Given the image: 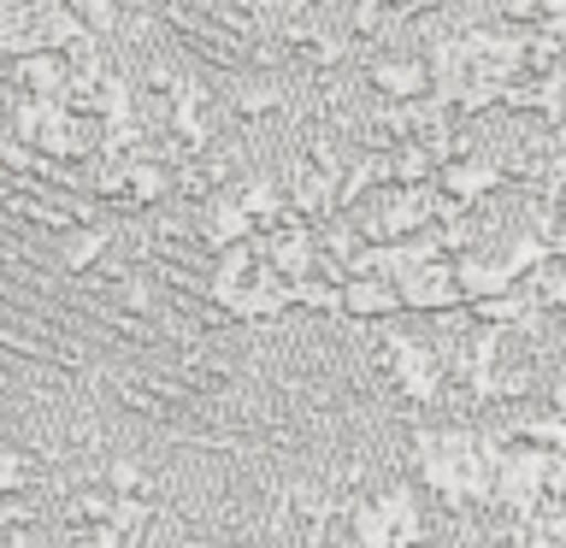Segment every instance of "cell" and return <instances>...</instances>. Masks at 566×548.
Wrapping results in <instances>:
<instances>
[{
  "mask_svg": "<svg viewBox=\"0 0 566 548\" xmlns=\"http://www.w3.org/2000/svg\"><path fill=\"white\" fill-rule=\"evenodd\" d=\"M360 83H366L378 101H389V106H413V101L431 95V71H424V53H396V48L366 53V60H360Z\"/></svg>",
  "mask_w": 566,
  "mask_h": 548,
  "instance_id": "1",
  "label": "cell"
},
{
  "mask_svg": "<svg viewBox=\"0 0 566 548\" xmlns=\"http://www.w3.org/2000/svg\"><path fill=\"white\" fill-rule=\"evenodd\" d=\"M495 189H507L495 154H460V159H449V166L437 171V194L454 201V207H484Z\"/></svg>",
  "mask_w": 566,
  "mask_h": 548,
  "instance_id": "2",
  "label": "cell"
},
{
  "mask_svg": "<svg viewBox=\"0 0 566 548\" xmlns=\"http://www.w3.org/2000/svg\"><path fill=\"white\" fill-rule=\"evenodd\" d=\"M396 289H401V313H460L467 307V295H460V283H454V260L413 265Z\"/></svg>",
  "mask_w": 566,
  "mask_h": 548,
  "instance_id": "3",
  "label": "cell"
},
{
  "mask_svg": "<svg viewBox=\"0 0 566 548\" xmlns=\"http://www.w3.org/2000/svg\"><path fill=\"white\" fill-rule=\"evenodd\" d=\"M371 507L384 513V525H389V537H396V548L401 542H431L424 537V495H419V484H407V477H396V484H378L371 489Z\"/></svg>",
  "mask_w": 566,
  "mask_h": 548,
  "instance_id": "4",
  "label": "cell"
},
{
  "mask_svg": "<svg viewBox=\"0 0 566 548\" xmlns=\"http://www.w3.org/2000/svg\"><path fill=\"white\" fill-rule=\"evenodd\" d=\"M290 307H295V289L272 272V265H260L254 283H248L237 295V307H230V325H283Z\"/></svg>",
  "mask_w": 566,
  "mask_h": 548,
  "instance_id": "5",
  "label": "cell"
},
{
  "mask_svg": "<svg viewBox=\"0 0 566 548\" xmlns=\"http://www.w3.org/2000/svg\"><path fill=\"white\" fill-rule=\"evenodd\" d=\"M343 318L348 325H366V330L396 325L401 318V289L389 277H354V283H343Z\"/></svg>",
  "mask_w": 566,
  "mask_h": 548,
  "instance_id": "6",
  "label": "cell"
},
{
  "mask_svg": "<svg viewBox=\"0 0 566 548\" xmlns=\"http://www.w3.org/2000/svg\"><path fill=\"white\" fill-rule=\"evenodd\" d=\"M290 106V83H283V71H242L237 83H230V113L242 124H260Z\"/></svg>",
  "mask_w": 566,
  "mask_h": 548,
  "instance_id": "7",
  "label": "cell"
},
{
  "mask_svg": "<svg viewBox=\"0 0 566 548\" xmlns=\"http://www.w3.org/2000/svg\"><path fill=\"white\" fill-rule=\"evenodd\" d=\"M283 201H290L295 219L318 224V219H331V212H336V183L325 171H313L307 159H290V171H283Z\"/></svg>",
  "mask_w": 566,
  "mask_h": 548,
  "instance_id": "8",
  "label": "cell"
},
{
  "mask_svg": "<svg viewBox=\"0 0 566 548\" xmlns=\"http://www.w3.org/2000/svg\"><path fill=\"white\" fill-rule=\"evenodd\" d=\"M7 83L30 101H65L71 88V60L65 53H24L18 65H7Z\"/></svg>",
  "mask_w": 566,
  "mask_h": 548,
  "instance_id": "9",
  "label": "cell"
},
{
  "mask_svg": "<svg viewBox=\"0 0 566 548\" xmlns=\"http://www.w3.org/2000/svg\"><path fill=\"white\" fill-rule=\"evenodd\" d=\"M106 254H118V230H113V219L60 236V272H65V277H77V283L95 277V265H101Z\"/></svg>",
  "mask_w": 566,
  "mask_h": 548,
  "instance_id": "10",
  "label": "cell"
},
{
  "mask_svg": "<svg viewBox=\"0 0 566 548\" xmlns=\"http://www.w3.org/2000/svg\"><path fill=\"white\" fill-rule=\"evenodd\" d=\"M454 283H460V295H467V307H472V301H490V295L520 289V283L507 277V265H502V247H478V254H460V260H454Z\"/></svg>",
  "mask_w": 566,
  "mask_h": 548,
  "instance_id": "11",
  "label": "cell"
},
{
  "mask_svg": "<svg viewBox=\"0 0 566 548\" xmlns=\"http://www.w3.org/2000/svg\"><path fill=\"white\" fill-rule=\"evenodd\" d=\"M230 194L242 201V212L254 219V236H272V230L290 219V201H283V183L277 177H237Z\"/></svg>",
  "mask_w": 566,
  "mask_h": 548,
  "instance_id": "12",
  "label": "cell"
},
{
  "mask_svg": "<svg viewBox=\"0 0 566 548\" xmlns=\"http://www.w3.org/2000/svg\"><path fill=\"white\" fill-rule=\"evenodd\" d=\"M42 454L24 449V442H0V495H24V502H35V484H42Z\"/></svg>",
  "mask_w": 566,
  "mask_h": 548,
  "instance_id": "13",
  "label": "cell"
},
{
  "mask_svg": "<svg viewBox=\"0 0 566 548\" xmlns=\"http://www.w3.org/2000/svg\"><path fill=\"white\" fill-rule=\"evenodd\" d=\"M106 301H113V307H124V313H136V318H159L171 295L159 289V277L148 272V265H130V277H124Z\"/></svg>",
  "mask_w": 566,
  "mask_h": 548,
  "instance_id": "14",
  "label": "cell"
},
{
  "mask_svg": "<svg viewBox=\"0 0 566 548\" xmlns=\"http://www.w3.org/2000/svg\"><path fill=\"white\" fill-rule=\"evenodd\" d=\"M525 295L537 313H566V247H555V254L543 260V272L525 283Z\"/></svg>",
  "mask_w": 566,
  "mask_h": 548,
  "instance_id": "15",
  "label": "cell"
},
{
  "mask_svg": "<svg viewBox=\"0 0 566 548\" xmlns=\"http://www.w3.org/2000/svg\"><path fill=\"white\" fill-rule=\"evenodd\" d=\"M101 484L113 489V495H148V502H159V484L148 477V466H142L136 454H113V460H106Z\"/></svg>",
  "mask_w": 566,
  "mask_h": 548,
  "instance_id": "16",
  "label": "cell"
},
{
  "mask_svg": "<svg viewBox=\"0 0 566 548\" xmlns=\"http://www.w3.org/2000/svg\"><path fill=\"white\" fill-rule=\"evenodd\" d=\"M295 307L313 313V318H343V283L325 277V272L301 277V283H295Z\"/></svg>",
  "mask_w": 566,
  "mask_h": 548,
  "instance_id": "17",
  "label": "cell"
},
{
  "mask_svg": "<svg viewBox=\"0 0 566 548\" xmlns=\"http://www.w3.org/2000/svg\"><path fill=\"white\" fill-rule=\"evenodd\" d=\"M71 12H77V24L95 35V42H113L118 35V0H65Z\"/></svg>",
  "mask_w": 566,
  "mask_h": 548,
  "instance_id": "18",
  "label": "cell"
},
{
  "mask_svg": "<svg viewBox=\"0 0 566 548\" xmlns=\"http://www.w3.org/2000/svg\"><path fill=\"white\" fill-rule=\"evenodd\" d=\"M71 537V548H130L124 542V530H113V525H95V530H65Z\"/></svg>",
  "mask_w": 566,
  "mask_h": 548,
  "instance_id": "19",
  "label": "cell"
},
{
  "mask_svg": "<svg viewBox=\"0 0 566 548\" xmlns=\"http://www.w3.org/2000/svg\"><path fill=\"white\" fill-rule=\"evenodd\" d=\"M171 548H207V542H201V537H189V530H184V537H177Z\"/></svg>",
  "mask_w": 566,
  "mask_h": 548,
  "instance_id": "20",
  "label": "cell"
}]
</instances>
